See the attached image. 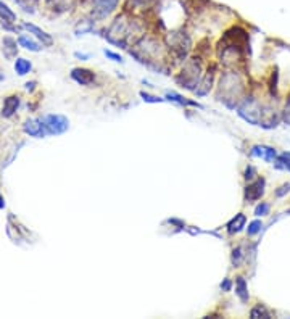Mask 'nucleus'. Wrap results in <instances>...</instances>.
I'll return each instance as SVG.
<instances>
[{
	"label": "nucleus",
	"mask_w": 290,
	"mask_h": 319,
	"mask_svg": "<svg viewBox=\"0 0 290 319\" xmlns=\"http://www.w3.org/2000/svg\"><path fill=\"white\" fill-rule=\"evenodd\" d=\"M141 32V25L129 18L127 15H120L110 25V28L105 31V37L111 42L120 45V47H126L127 42L132 39L134 34Z\"/></svg>",
	"instance_id": "f257e3e1"
},
{
	"label": "nucleus",
	"mask_w": 290,
	"mask_h": 319,
	"mask_svg": "<svg viewBox=\"0 0 290 319\" xmlns=\"http://www.w3.org/2000/svg\"><path fill=\"white\" fill-rule=\"evenodd\" d=\"M243 92V83L236 73H226L221 77V83H219V94L218 98L224 102L227 107H234L237 104V100L240 98Z\"/></svg>",
	"instance_id": "f03ea898"
},
{
	"label": "nucleus",
	"mask_w": 290,
	"mask_h": 319,
	"mask_svg": "<svg viewBox=\"0 0 290 319\" xmlns=\"http://www.w3.org/2000/svg\"><path fill=\"white\" fill-rule=\"evenodd\" d=\"M200 79H202V63L199 58H190L184 65L181 74L176 77V81L182 87L194 90V86H199Z\"/></svg>",
	"instance_id": "7ed1b4c3"
},
{
	"label": "nucleus",
	"mask_w": 290,
	"mask_h": 319,
	"mask_svg": "<svg viewBox=\"0 0 290 319\" xmlns=\"http://www.w3.org/2000/svg\"><path fill=\"white\" fill-rule=\"evenodd\" d=\"M261 111H263L261 104L257 98H253V97L243 98V102L239 105V116L243 118L250 124H255V126H260Z\"/></svg>",
	"instance_id": "20e7f679"
},
{
	"label": "nucleus",
	"mask_w": 290,
	"mask_h": 319,
	"mask_svg": "<svg viewBox=\"0 0 290 319\" xmlns=\"http://www.w3.org/2000/svg\"><path fill=\"white\" fill-rule=\"evenodd\" d=\"M42 124L45 128V132L52 134V135L63 134L69 128V121L63 115H47L42 119Z\"/></svg>",
	"instance_id": "39448f33"
},
{
	"label": "nucleus",
	"mask_w": 290,
	"mask_h": 319,
	"mask_svg": "<svg viewBox=\"0 0 290 319\" xmlns=\"http://www.w3.org/2000/svg\"><path fill=\"white\" fill-rule=\"evenodd\" d=\"M120 0H94L92 2V18L103 19L110 16L118 7Z\"/></svg>",
	"instance_id": "423d86ee"
},
{
	"label": "nucleus",
	"mask_w": 290,
	"mask_h": 319,
	"mask_svg": "<svg viewBox=\"0 0 290 319\" xmlns=\"http://www.w3.org/2000/svg\"><path fill=\"white\" fill-rule=\"evenodd\" d=\"M168 45L169 49H172L179 56H185L189 47H190V39L189 36H185L182 32H172L171 36H168Z\"/></svg>",
	"instance_id": "0eeeda50"
},
{
	"label": "nucleus",
	"mask_w": 290,
	"mask_h": 319,
	"mask_svg": "<svg viewBox=\"0 0 290 319\" xmlns=\"http://www.w3.org/2000/svg\"><path fill=\"white\" fill-rule=\"evenodd\" d=\"M264 186H266V182L264 179H257V181H253L250 186H247L245 189V200L250 203V202H255V200H258L263 197V193H264Z\"/></svg>",
	"instance_id": "6e6552de"
},
{
	"label": "nucleus",
	"mask_w": 290,
	"mask_h": 319,
	"mask_svg": "<svg viewBox=\"0 0 290 319\" xmlns=\"http://www.w3.org/2000/svg\"><path fill=\"white\" fill-rule=\"evenodd\" d=\"M250 153H252V156L261 158V160H264V162H268V163H274V160L277 158L276 150L271 149V147H266V145H255V147H252Z\"/></svg>",
	"instance_id": "1a4fd4ad"
},
{
	"label": "nucleus",
	"mask_w": 290,
	"mask_h": 319,
	"mask_svg": "<svg viewBox=\"0 0 290 319\" xmlns=\"http://www.w3.org/2000/svg\"><path fill=\"white\" fill-rule=\"evenodd\" d=\"M71 77L81 86H89L95 81V74L90 70H86V68H74L71 71Z\"/></svg>",
	"instance_id": "9d476101"
},
{
	"label": "nucleus",
	"mask_w": 290,
	"mask_h": 319,
	"mask_svg": "<svg viewBox=\"0 0 290 319\" xmlns=\"http://www.w3.org/2000/svg\"><path fill=\"white\" fill-rule=\"evenodd\" d=\"M23 131H25L28 135H31V137H44L45 134V128L42 121L39 119H28L25 123V126H23Z\"/></svg>",
	"instance_id": "9b49d317"
},
{
	"label": "nucleus",
	"mask_w": 290,
	"mask_h": 319,
	"mask_svg": "<svg viewBox=\"0 0 290 319\" xmlns=\"http://www.w3.org/2000/svg\"><path fill=\"white\" fill-rule=\"evenodd\" d=\"M23 28L28 29L31 34H34V36H36V37L42 42V45H52V44H53V39H52L50 34H47L45 31H42V29L37 28L36 25H31V23H23Z\"/></svg>",
	"instance_id": "f8f14e48"
},
{
	"label": "nucleus",
	"mask_w": 290,
	"mask_h": 319,
	"mask_svg": "<svg viewBox=\"0 0 290 319\" xmlns=\"http://www.w3.org/2000/svg\"><path fill=\"white\" fill-rule=\"evenodd\" d=\"M20 107V97L18 95H10L4 100V107H2V116L4 118H11L16 113Z\"/></svg>",
	"instance_id": "ddd939ff"
},
{
	"label": "nucleus",
	"mask_w": 290,
	"mask_h": 319,
	"mask_svg": "<svg viewBox=\"0 0 290 319\" xmlns=\"http://www.w3.org/2000/svg\"><path fill=\"white\" fill-rule=\"evenodd\" d=\"M213 79H215V68H211V70H208V73L205 74L203 77V81L199 83V86H202V89H195L194 92L197 95H205L210 92V89H211V84H213ZM197 86V87H199Z\"/></svg>",
	"instance_id": "4468645a"
},
{
	"label": "nucleus",
	"mask_w": 290,
	"mask_h": 319,
	"mask_svg": "<svg viewBox=\"0 0 290 319\" xmlns=\"http://www.w3.org/2000/svg\"><path fill=\"white\" fill-rule=\"evenodd\" d=\"M245 223H247V218H245V214H236V218H232L227 224V232L229 234H237L240 232L243 227H245Z\"/></svg>",
	"instance_id": "2eb2a0df"
},
{
	"label": "nucleus",
	"mask_w": 290,
	"mask_h": 319,
	"mask_svg": "<svg viewBox=\"0 0 290 319\" xmlns=\"http://www.w3.org/2000/svg\"><path fill=\"white\" fill-rule=\"evenodd\" d=\"M236 293H237V297L240 298L242 303H247L248 298H250V295H248V287H247V282L243 277H237L236 279Z\"/></svg>",
	"instance_id": "dca6fc26"
},
{
	"label": "nucleus",
	"mask_w": 290,
	"mask_h": 319,
	"mask_svg": "<svg viewBox=\"0 0 290 319\" xmlns=\"http://www.w3.org/2000/svg\"><path fill=\"white\" fill-rule=\"evenodd\" d=\"M45 4L56 13H63V11L69 10V7L73 5V0H45Z\"/></svg>",
	"instance_id": "f3484780"
},
{
	"label": "nucleus",
	"mask_w": 290,
	"mask_h": 319,
	"mask_svg": "<svg viewBox=\"0 0 290 319\" xmlns=\"http://www.w3.org/2000/svg\"><path fill=\"white\" fill-rule=\"evenodd\" d=\"M2 44H4V55L7 56V58H15L16 52H18L16 41L11 37H4Z\"/></svg>",
	"instance_id": "a211bd4d"
},
{
	"label": "nucleus",
	"mask_w": 290,
	"mask_h": 319,
	"mask_svg": "<svg viewBox=\"0 0 290 319\" xmlns=\"http://www.w3.org/2000/svg\"><path fill=\"white\" fill-rule=\"evenodd\" d=\"M0 19L4 23H16V13L0 0Z\"/></svg>",
	"instance_id": "6ab92c4d"
},
{
	"label": "nucleus",
	"mask_w": 290,
	"mask_h": 319,
	"mask_svg": "<svg viewBox=\"0 0 290 319\" xmlns=\"http://www.w3.org/2000/svg\"><path fill=\"white\" fill-rule=\"evenodd\" d=\"M18 42H20L21 47H25L26 50H31V52H39L41 50V45L36 41H32L31 37H28V36H20Z\"/></svg>",
	"instance_id": "aec40b11"
},
{
	"label": "nucleus",
	"mask_w": 290,
	"mask_h": 319,
	"mask_svg": "<svg viewBox=\"0 0 290 319\" xmlns=\"http://www.w3.org/2000/svg\"><path fill=\"white\" fill-rule=\"evenodd\" d=\"M31 63L26 60V58H18L16 63H15V71L20 74V76H25L31 71Z\"/></svg>",
	"instance_id": "412c9836"
},
{
	"label": "nucleus",
	"mask_w": 290,
	"mask_h": 319,
	"mask_svg": "<svg viewBox=\"0 0 290 319\" xmlns=\"http://www.w3.org/2000/svg\"><path fill=\"white\" fill-rule=\"evenodd\" d=\"M166 98L171 100V102H176V104H179V105H195V107H200L199 104H195V102L184 98V97H181V95H178V94H174V92H168V94H166Z\"/></svg>",
	"instance_id": "4be33fe9"
},
{
	"label": "nucleus",
	"mask_w": 290,
	"mask_h": 319,
	"mask_svg": "<svg viewBox=\"0 0 290 319\" xmlns=\"http://www.w3.org/2000/svg\"><path fill=\"white\" fill-rule=\"evenodd\" d=\"M274 163H276V168L290 171V153H282V155H279V156H277V158L274 160Z\"/></svg>",
	"instance_id": "5701e85b"
},
{
	"label": "nucleus",
	"mask_w": 290,
	"mask_h": 319,
	"mask_svg": "<svg viewBox=\"0 0 290 319\" xmlns=\"http://www.w3.org/2000/svg\"><path fill=\"white\" fill-rule=\"evenodd\" d=\"M250 316L253 317V319H257V317H271V314H269V311L264 308L263 305H258V306H255V308L250 311Z\"/></svg>",
	"instance_id": "b1692460"
},
{
	"label": "nucleus",
	"mask_w": 290,
	"mask_h": 319,
	"mask_svg": "<svg viewBox=\"0 0 290 319\" xmlns=\"http://www.w3.org/2000/svg\"><path fill=\"white\" fill-rule=\"evenodd\" d=\"M243 250L242 247H237L234 248V252H232V265H234V268H239L242 265V260H243Z\"/></svg>",
	"instance_id": "393cba45"
},
{
	"label": "nucleus",
	"mask_w": 290,
	"mask_h": 319,
	"mask_svg": "<svg viewBox=\"0 0 290 319\" xmlns=\"http://www.w3.org/2000/svg\"><path fill=\"white\" fill-rule=\"evenodd\" d=\"M261 227H263V224H261V221H252L250 224H248V229H247V234L248 235H257L260 231H261Z\"/></svg>",
	"instance_id": "a878e982"
},
{
	"label": "nucleus",
	"mask_w": 290,
	"mask_h": 319,
	"mask_svg": "<svg viewBox=\"0 0 290 319\" xmlns=\"http://www.w3.org/2000/svg\"><path fill=\"white\" fill-rule=\"evenodd\" d=\"M269 214V203H260L257 208H255V216H266Z\"/></svg>",
	"instance_id": "bb28decb"
},
{
	"label": "nucleus",
	"mask_w": 290,
	"mask_h": 319,
	"mask_svg": "<svg viewBox=\"0 0 290 319\" xmlns=\"http://www.w3.org/2000/svg\"><path fill=\"white\" fill-rule=\"evenodd\" d=\"M255 177H257V169H255L253 166H247V169H245V179L247 181H253Z\"/></svg>",
	"instance_id": "cd10ccee"
},
{
	"label": "nucleus",
	"mask_w": 290,
	"mask_h": 319,
	"mask_svg": "<svg viewBox=\"0 0 290 319\" xmlns=\"http://www.w3.org/2000/svg\"><path fill=\"white\" fill-rule=\"evenodd\" d=\"M284 121L290 126V97H288L287 104H285V108H284Z\"/></svg>",
	"instance_id": "c85d7f7f"
},
{
	"label": "nucleus",
	"mask_w": 290,
	"mask_h": 319,
	"mask_svg": "<svg viewBox=\"0 0 290 319\" xmlns=\"http://www.w3.org/2000/svg\"><path fill=\"white\" fill-rule=\"evenodd\" d=\"M287 192H290V182H287V184L279 187V190H276V197H282V195H285Z\"/></svg>",
	"instance_id": "c756f323"
},
{
	"label": "nucleus",
	"mask_w": 290,
	"mask_h": 319,
	"mask_svg": "<svg viewBox=\"0 0 290 319\" xmlns=\"http://www.w3.org/2000/svg\"><path fill=\"white\" fill-rule=\"evenodd\" d=\"M105 55L108 56V58H111L113 62H123V58L118 55V53H113V52H110V50H105Z\"/></svg>",
	"instance_id": "7c9ffc66"
},
{
	"label": "nucleus",
	"mask_w": 290,
	"mask_h": 319,
	"mask_svg": "<svg viewBox=\"0 0 290 319\" xmlns=\"http://www.w3.org/2000/svg\"><path fill=\"white\" fill-rule=\"evenodd\" d=\"M141 95L144 97L145 102H153V104H157V102H161V100H163V98H160V97H152V95H148V94H145V92H142Z\"/></svg>",
	"instance_id": "2f4dec72"
},
{
	"label": "nucleus",
	"mask_w": 290,
	"mask_h": 319,
	"mask_svg": "<svg viewBox=\"0 0 290 319\" xmlns=\"http://www.w3.org/2000/svg\"><path fill=\"white\" fill-rule=\"evenodd\" d=\"M221 289H223V290H229V289H230V281H229V279L224 281V284H221Z\"/></svg>",
	"instance_id": "473e14b6"
},
{
	"label": "nucleus",
	"mask_w": 290,
	"mask_h": 319,
	"mask_svg": "<svg viewBox=\"0 0 290 319\" xmlns=\"http://www.w3.org/2000/svg\"><path fill=\"white\" fill-rule=\"evenodd\" d=\"M74 55L78 56V58H83V60H87V58H89V55H86V53H79V52H76Z\"/></svg>",
	"instance_id": "72a5a7b5"
},
{
	"label": "nucleus",
	"mask_w": 290,
	"mask_h": 319,
	"mask_svg": "<svg viewBox=\"0 0 290 319\" xmlns=\"http://www.w3.org/2000/svg\"><path fill=\"white\" fill-rule=\"evenodd\" d=\"M5 207V202H4V197L0 195V208H4Z\"/></svg>",
	"instance_id": "f704fd0d"
},
{
	"label": "nucleus",
	"mask_w": 290,
	"mask_h": 319,
	"mask_svg": "<svg viewBox=\"0 0 290 319\" xmlns=\"http://www.w3.org/2000/svg\"><path fill=\"white\" fill-rule=\"evenodd\" d=\"M26 89H28V90H32V89H34V83H31V84L28 83V84H26Z\"/></svg>",
	"instance_id": "c9c22d12"
},
{
	"label": "nucleus",
	"mask_w": 290,
	"mask_h": 319,
	"mask_svg": "<svg viewBox=\"0 0 290 319\" xmlns=\"http://www.w3.org/2000/svg\"><path fill=\"white\" fill-rule=\"evenodd\" d=\"M2 79H4V76H2V74H0V81H2Z\"/></svg>",
	"instance_id": "e433bc0d"
}]
</instances>
